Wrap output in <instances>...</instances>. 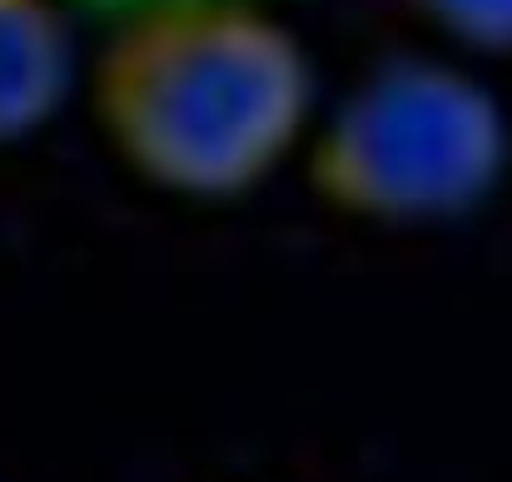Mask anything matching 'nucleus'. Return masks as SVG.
Listing matches in <instances>:
<instances>
[{
	"mask_svg": "<svg viewBox=\"0 0 512 482\" xmlns=\"http://www.w3.org/2000/svg\"><path fill=\"white\" fill-rule=\"evenodd\" d=\"M418 5L473 45H512V0H418Z\"/></svg>",
	"mask_w": 512,
	"mask_h": 482,
	"instance_id": "obj_4",
	"label": "nucleus"
},
{
	"mask_svg": "<svg viewBox=\"0 0 512 482\" xmlns=\"http://www.w3.org/2000/svg\"><path fill=\"white\" fill-rule=\"evenodd\" d=\"M105 5H120L130 15H145V10H160V5H189V0H105Z\"/></svg>",
	"mask_w": 512,
	"mask_h": 482,
	"instance_id": "obj_5",
	"label": "nucleus"
},
{
	"mask_svg": "<svg viewBox=\"0 0 512 482\" xmlns=\"http://www.w3.org/2000/svg\"><path fill=\"white\" fill-rule=\"evenodd\" d=\"M508 160V130L483 85L433 60L368 75L319 145V184L373 219H443L478 204Z\"/></svg>",
	"mask_w": 512,
	"mask_h": 482,
	"instance_id": "obj_2",
	"label": "nucleus"
},
{
	"mask_svg": "<svg viewBox=\"0 0 512 482\" xmlns=\"http://www.w3.org/2000/svg\"><path fill=\"white\" fill-rule=\"evenodd\" d=\"M70 85V35L40 0H0V140L40 125Z\"/></svg>",
	"mask_w": 512,
	"mask_h": 482,
	"instance_id": "obj_3",
	"label": "nucleus"
},
{
	"mask_svg": "<svg viewBox=\"0 0 512 482\" xmlns=\"http://www.w3.org/2000/svg\"><path fill=\"white\" fill-rule=\"evenodd\" d=\"M100 115L125 160L184 194L254 184L309 115V65L244 0L130 15L100 60Z\"/></svg>",
	"mask_w": 512,
	"mask_h": 482,
	"instance_id": "obj_1",
	"label": "nucleus"
}]
</instances>
